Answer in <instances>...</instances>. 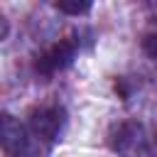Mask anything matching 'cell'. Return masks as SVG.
Here are the masks:
<instances>
[{"label": "cell", "instance_id": "obj_3", "mask_svg": "<svg viewBox=\"0 0 157 157\" xmlns=\"http://www.w3.org/2000/svg\"><path fill=\"white\" fill-rule=\"evenodd\" d=\"M29 145L27 128L10 113L0 110V147L10 155H22Z\"/></svg>", "mask_w": 157, "mask_h": 157}, {"label": "cell", "instance_id": "obj_1", "mask_svg": "<svg viewBox=\"0 0 157 157\" xmlns=\"http://www.w3.org/2000/svg\"><path fill=\"white\" fill-rule=\"evenodd\" d=\"M76 59V42L74 39H61L56 44H52L49 49H44L37 56V71L44 76H52L56 71H64L66 66H71Z\"/></svg>", "mask_w": 157, "mask_h": 157}, {"label": "cell", "instance_id": "obj_5", "mask_svg": "<svg viewBox=\"0 0 157 157\" xmlns=\"http://www.w3.org/2000/svg\"><path fill=\"white\" fill-rule=\"evenodd\" d=\"M142 49H145V54H147L150 59H155V61H157V34H150V37H145V42H142Z\"/></svg>", "mask_w": 157, "mask_h": 157}, {"label": "cell", "instance_id": "obj_2", "mask_svg": "<svg viewBox=\"0 0 157 157\" xmlns=\"http://www.w3.org/2000/svg\"><path fill=\"white\" fill-rule=\"evenodd\" d=\"M64 123H66V113L56 105H44V108H37L32 110L29 115V125L34 130L37 137H42L44 142H54L61 130H64Z\"/></svg>", "mask_w": 157, "mask_h": 157}, {"label": "cell", "instance_id": "obj_4", "mask_svg": "<svg viewBox=\"0 0 157 157\" xmlns=\"http://www.w3.org/2000/svg\"><path fill=\"white\" fill-rule=\"evenodd\" d=\"M56 10L59 12H66V15H83L91 10V2L88 0H59L56 2Z\"/></svg>", "mask_w": 157, "mask_h": 157}]
</instances>
